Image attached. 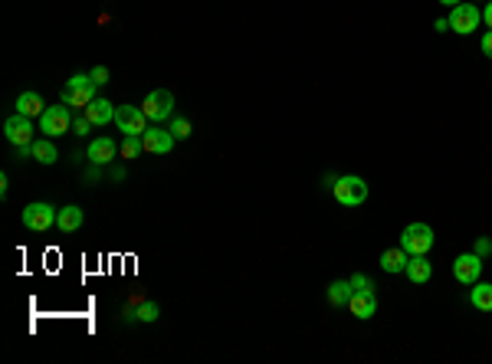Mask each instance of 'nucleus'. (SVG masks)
<instances>
[{"instance_id":"bb28decb","label":"nucleus","mask_w":492,"mask_h":364,"mask_svg":"<svg viewBox=\"0 0 492 364\" xmlns=\"http://www.w3.org/2000/svg\"><path fill=\"white\" fill-rule=\"evenodd\" d=\"M89 75H92V82H95V86H105V82H109V69H105V66H95Z\"/></svg>"},{"instance_id":"7ed1b4c3","label":"nucleus","mask_w":492,"mask_h":364,"mask_svg":"<svg viewBox=\"0 0 492 364\" xmlns=\"http://www.w3.org/2000/svg\"><path fill=\"white\" fill-rule=\"evenodd\" d=\"M331 190H335V201H338L341 207H361V203L367 201V184L354 174L338 177V181L331 184Z\"/></svg>"},{"instance_id":"6ab92c4d","label":"nucleus","mask_w":492,"mask_h":364,"mask_svg":"<svg viewBox=\"0 0 492 364\" xmlns=\"http://www.w3.org/2000/svg\"><path fill=\"white\" fill-rule=\"evenodd\" d=\"M17 112L20 115H43L46 112V105H43V99H39L37 92H20V99H17Z\"/></svg>"},{"instance_id":"6e6552de","label":"nucleus","mask_w":492,"mask_h":364,"mask_svg":"<svg viewBox=\"0 0 492 364\" xmlns=\"http://www.w3.org/2000/svg\"><path fill=\"white\" fill-rule=\"evenodd\" d=\"M3 135H7V141H10L13 148H24V145H33V118L30 115H10L7 122H3Z\"/></svg>"},{"instance_id":"2f4dec72","label":"nucleus","mask_w":492,"mask_h":364,"mask_svg":"<svg viewBox=\"0 0 492 364\" xmlns=\"http://www.w3.org/2000/svg\"><path fill=\"white\" fill-rule=\"evenodd\" d=\"M482 20H486V26H489V30H492V0H489V3H486V10H482Z\"/></svg>"},{"instance_id":"473e14b6","label":"nucleus","mask_w":492,"mask_h":364,"mask_svg":"<svg viewBox=\"0 0 492 364\" xmlns=\"http://www.w3.org/2000/svg\"><path fill=\"white\" fill-rule=\"evenodd\" d=\"M433 30H437V33H446V30H450V20H437V24H433Z\"/></svg>"},{"instance_id":"a878e982","label":"nucleus","mask_w":492,"mask_h":364,"mask_svg":"<svg viewBox=\"0 0 492 364\" xmlns=\"http://www.w3.org/2000/svg\"><path fill=\"white\" fill-rule=\"evenodd\" d=\"M89 128H92V122L86 118V112L73 118V131H76V135H89Z\"/></svg>"},{"instance_id":"393cba45","label":"nucleus","mask_w":492,"mask_h":364,"mask_svg":"<svg viewBox=\"0 0 492 364\" xmlns=\"http://www.w3.org/2000/svg\"><path fill=\"white\" fill-rule=\"evenodd\" d=\"M348 282H352L354 292H374V282H371V276H365V273H354Z\"/></svg>"},{"instance_id":"b1692460","label":"nucleus","mask_w":492,"mask_h":364,"mask_svg":"<svg viewBox=\"0 0 492 364\" xmlns=\"http://www.w3.org/2000/svg\"><path fill=\"white\" fill-rule=\"evenodd\" d=\"M167 131H171L177 141H184V138H190V131H194V128H190V118H184V115H174Z\"/></svg>"},{"instance_id":"c756f323","label":"nucleus","mask_w":492,"mask_h":364,"mask_svg":"<svg viewBox=\"0 0 492 364\" xmlns=\"http://www.w3.org/2000/svg\"><path fill=\"white\" fill-rule=\"evenodd\" d=\"M480 50H482V53H486V56L492 60V30H489V33H486V37L480 39Z\"/></svg>"},{"instance_id":"dca6fc26","label":"nucleus","mask_w":492,"mask_h":364,"mask_svg":"<svg viewBox=\"0 0 492 364\" xmlns=\"http://www.w3.org/2000/svg\"><path fill=\"white\" fill-rule=\"evenodd\" d=\"M404 273H407V279H410V282H430V276H433V266H430L427 256H410Z\"/></svg>"},{"instance_id":"7c9ffc66","label":"nucleus","mask_w":492,"mask_h":364,"mask_svg":"<svg viewBox=\"0 0 492 364\" xmlns=\"http://www.w3.org/2000/svg\"><path fill=\"white\" fill-rule=\"evenodd\" d=\"M109 177H112V181H125V167H118V164H115L112 171H109Z\"/></svg>"},{"instance_id":"c85d7f7f","label":"nucleus","mask_w":492,"mask_h":364,"mask_svg":"<svg viewBox=\"0 0 492 364\" xmlns=\"http://www.w3.org/2000/svg\"><path fill=\"white\" fill-rule=\"evenodd\" d=\"M99 177H102V164H92V167L86 171V181H89V184H95Z\"/></svg>"},{"instance_id":"f8f14e48","label":"nucleus","mask_w":492,"mask_h":364,"mask_svg":"<svg viewBox=\"0 0 492 364\" xmlns=\"http://www.w3.org/2000/svg\"><path fill=\"white\" fill-rule=\"evenodd\" d=\"M115 154H118V145H115V138H95L92 145H89V151H86V158L92 164H112L115 161Z\"/></svg>"},{"instance_id":"2eb2a0df","label":"nucleus","mask_w":492,"mask_h":364,"mask_svg":"<svg viewBox=\"0 0 492 364\" xmlns=\"http://www.w3.org/2000/svg\"><path fill=\"white\" fill-rule=\"evenodd\" d=\"M82 207H76V203H69V207H60V217H56V226L63 230V233H76L79 226H82Z\"/></svg>"},{"instance_id":"0eeeda50","label":"nucleus","mask_w":492,"mask_h":364,"mask_svg":"<svg viewBox=\"0 0 492 364\" xmlns=\"http://www.w3.org/2000/svg\"><path fill=\"white\" fill-rule=\"evenodd\" d=\"M39 128L46 131V138H60L73 128V112L69 105H50L46 112L39 115Z\"/></svg>"},{"instance_id":"5701e85b","label":"nucleus","mask_w":492,"mask_h":364,"mask_svg":"<svg viewBox=\"0 0 492 364\" xmlns=\"http://www.w3.org/2000/svg\"><path fill=\"white\" fill-rule=\"evenodd\" d=\"M158 302H135V318L138 322H158Z\"/></svg>"},{"instance_id":"cd10ccee","label":"nucleus","mask_w":492,"mask_h":364,"mask_svg":"<svg viewBox=\"0 0 492 364\" xmlns=\"http://www.w3.org/2000/svg\"><path fill=\"white\" fill-rule=\"evenodd\" d=\"M473 253H476V256H489V253H492V239H486V237L476 239V250H473Z\"/></svg>"},{"instance_id":"a211bd4d","label":"nucleus","mask_w":492,"mask_h":364,"mask_svg":"<svg viewBox=\"0 0 492 364\" xmlns=\"http://www.w3.org/2000/svg\"><path fill=\"white\" fill-rule=\"evenodd\" d=\"M407 260H410V256H407L401 246H397V250H384L381 253V269H384V273H404Z\"/></svg>"},{"instance_id":"4be33fe9","label":"nucleus","mask_w":492,"mask_h":364,"mask_svg":"<svg viewBox=\"0 0 492 364\" xmlns=\"http://www.w3.org/2000/svg\"><path fill=\"white\" fill-rule=\"evenodd\" d=\"M122 158L125 161H131V158H138L141 151H145V141H141V135H125V141H122Z\"/></svg>"},{"instance_id":"39448f33","label":"nucleus","mask_w":492,"mask_h":364,"mask_svg":"<svg viewBox=\"0 0 492 364\" xmlns=\"http://www.w3.org/2000/svg\"><path fill=\"white\" fill-rule=\"evenodd\" d=\"M115 125L125 135H145L152 128V122H148V115H145L141 105H118L115 109Z\"/></svg>"},{"instance_id":"9b49d317","label":"nucleus","mask_w":492,"mask_h":364,"mask_svg":"<svg viewBox=\"0 0 492 364\" xmlns=\"http://www.w3.org/2000/svg\"><path fill=\"white\" fill-rule=\"evenodd\" d=\"M141 141H145V151H148V154H167V151L174 148V135H171V131H164V128H148V131H145V135H141Z\"/></svg>"},{"instance_id":"412c9836","label":"nucleus","mask_w":492,"mask_h":364,"mask_svg":"<svg viewBox=\"0 0 492 364\" xmlns=\"http://www.w3.org/2000/svg\"><path fill=\"white\" fill-rule=\"evenodd\" d=\"M469 302H473V309H480V312H492V282H480V286H473Z\"/></svg>"},{"instance_id":"1a4fd4ad","label":"nucleus","mask_w":492,"mask_h":364,"mask_svg":"<svg viewBox=\"0 0 492 364\" xmlns=\"http://www.w3.org/2000/svg\"><path fill=\"white\" fill-rule=\"evenodd\" d=\"M446 20H450V30H456V33L466 37V33H473V30L482 24V10L480 7H473V3H456L453 13H450Z\"/></svg>"},{"instance_id":"423d86ee","label":"nucleus","mask_w":492,"mask_h":364,"mask_svg":"<svg viewBox=\"0 0 492 364\" xmlns=\"http://www.w3.org/2000/svg\"><path fill=\"white\" fill-rule=\"evenodd\" d=\"M141 109L148 115V122H167V118H174V95L167 92V89H154L148 92V99L141 102Z\"/></svg>"},{"instance_id":"aec40b11","label":"nucleus","mask_w":492,"mask_h":364,"mask_svg":"<svg viewBox=\"0 0 492 364\" xmlns=\"http://www.w3.org/2000/svg\"><path fill=\"white\" fill-rule=\"evenodd\" d=\"M352 295H354V289H352V282H348V279H338V282H331V286H328V302H331L335 309H338V305H348Z\"/></svg>"},{"instance_id":"f3484780","label":"nucleus","mask_w":492,"mask_h":364,"mask_svg":"<svg viewBox=\"0 0 492 364\" xmlns=\"http://www.w3.org/2000/svg\"><path fill=\"white\" fill-rule=\"evenodd\" d=\"M30 154H33V161H39V164L60 161V151H56V145H53L50 138H37L33 145H30Z\"/></svg>"},{"instance_id":"f257e3e1","label":"nucleus","mask_w":492,"mask_h":364,"mask_svg":"<svg viewBox=\"0 0 492 364\" xmlns=\"http://www.w3.org/2000/svg\"><path fill=\"white\" fill-rule=\"evenodd\" d=\"M95 82H92V75L89 73H79L73 75L69 82L63 86V92H60V99H63V105H73V109H86L89 102L95 99Z\"/></svg>"},{"instance_id":"72a5a7b5","label":"nucleus","mask_w":492,"mask_h":364,"mask_svg":"<svg viewBox=\"0 0 492 364\" xmlns=\"http://www.w3.org/2000/svg\"><path fill=\"white\" fill-rule=\"evenodd\" d=\"M440 3H446V7H456V3H463V0H440Z\"/></svg>"},{"instance_id":"9d476101","label":"nucleus","mask_w":492,"mask_h":364,"mask_svg":"<svg viewBox=\"0 0 492 364\" xmlns=\"http://www.w3.org/2000/svg\"><path fill=\"white\" fill-rule=\"evenodd\" d=\"M482 273V256L476 253H463V256H456L453 260V276L456 282H463V286H473Z\"/></svg>"},{"instance_id":"20e7f679","label":"nucleus","mask_w":492,"mask_h":364,"mask_svg":"<svg viewBox=\"0 0 492 364\" xmlns=\"http://www.w3.org/2000/svg\"><path fill=\"white\" fill-rule=\"evenodd\" d=\"M56 217H60L56 207H50V203H43V201H33V203H26L24 207L20 220H24L26 230H33V233H46L50 226H56Z\"/></svg>"},{"instance_id":"ddd939ff","label":"nucleus","mask_w":492,"mask_h":364,"mask_svg":"<svg viewBox=\"0 0 492 364\" xmlns=\"http://www.w3.org/2000/svg\"><path fill=\"white\" fill-rule=\"evenodd\" d=\"M86 112V118L92 122V125H105V122H115V105L109 99H92L82 109Z\"/></svg>"},{"instance_id":"4468645a","label":"nucleus","mask_w":492,"mask_h":364,"mask_svg":"<svg viewBox=\"0 0 492 364\" xmlns=\"http://www.w3.org/2000/svg\"><path fill=\"white\" fill-rule=\"evenodd\" d=\"M348 309H352L354 318H371V315L378 312V299H374V292H354Z\"/></svg>"},{"instance_id":"f03ea898","label":"nucleus","mask_w":492,"mask_h":364,"mask_svg":"<svg viewBox=\"0 0 492 364\" xmlns=\"http://www.w3.org/2000/svg\"><path fill=\"white\" fill-rule=\"evenodd\" d=\"M401 250L407 256H427L433 250V230L427 224H410L401 233Z\"/></svg>"}]
</instances>
